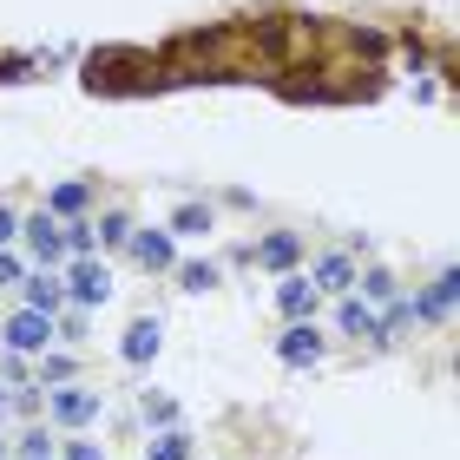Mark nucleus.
<instances>
[{"mask_svg":"<svg viewBox=\"0 0 460 460\" xmlns=\"http://www.w3.org/2000/svg\"><path fill=\"white\" fill-rule=\"evenodd\" d=\"M20 237L33 243V257H40V263H59V257H66V230H59V217H53V211L27 217V224H20Z\"/></svg>","mask_w":460,"mask_h":460,"instance_id":"nucleus-2","label":"nucleus"},{"mask_svg":"<svg viewBox=\"0 0 460 460\" xmlns=\"http://www.w3.org/2000/svg\"><path fill=\"white\" fill-rule=\"evenodd\" d=\"M93 237H99V243H125V237H132V224L112 211V217H99V224H93Z\"/></svg>","mask_w":460,"mask_h":460,"instance_id":"nucleus-17","label":"nucleus"},{"mask_svg":"<svg viewBox=\"0 0 460 460\" xmlns=\"http://www.w3.org/2000/svg\"><path fill=\"white\" fill-rule=\"evenodd\" d=\"M296 257H303V237H296V230H270V237L257 243V263H263V270H289Z\"/></svg>","mask_w":460,"mask_h":460,"instance_id":"nucleus-7","label":"nucleus"},{"mask_svg":"<svg viewBox=\"0 0 460 460\" xmlns=\"http://www.w3.org/2000/svg\"><path fill=\"white\" fill-rule=\"evenodd\" d=\"M53 342V316H40V309H20V316L7 323V349L13 355H40Z\"/></svg>","mask_w":460,"mask_h":460,"instance_id":"nucleus-1","label":"nucleus"},{"mask_svg":"<svg viewBox=\"0 0 460 460\" xmlns=\"http://www.w3.org/2000/svg\"><path fill=\"white\" fill-rule=\"evenodd\" d=\"M204 230H211V211H204V204H184L172 217V237H204Z\"/></svg>","mask_w":460,"mask_h":460,"instance_id":"nucleus-13","label":"nucleus"},{"mask_svg":"<svg viewBox=\"0 0 460 460\" xmlns=\"http://www.w3.org/2000/svg\"><path fill=\"white\" fill-rule=\"evenodd\" d=\"M355 283H362L375 303H394V277H388V270H368V277H355Z\"/></svg>","mask_w":460,"mask_h":460,"instance_id":"nucleus-16","label":"nucleus"},{"mask_svg":"<svg viewBox=\"0 0 460 460\" xmlns=\"http://www.w3.org/2000/svg\"><path fill=\"white\" fill-rule=\"evenodd\" d=\"M277 355H283L289 368L316 362V355H323V336H316V323H289V329H283V342H277Z\"/></svg>","mask_w":460,"mask_h":460,"instance_id":"nucleus-4","label":"nucleus"},{"mask_svg":"<svg viewBox=\"0 0 460 460\" xmlns=\"http://www.w3.org/2000/svg\"><path fill=\"white\" fill-rule=\"evenodd\" d=\"M0 283H20V263L7 257V250H0Z\"/></svg>","mask_w":460,"mask_h":460,"instance_id":"nucleus-24","label":"nucleus"},{"mask_svg":"<svg viewBox=\"0 0 460 460\" xmlns=\"http://www.w3.org/2000/svg\"><path fill=\"white\" fill-rule=\"evenodd\" d=\"M0 408H7V394H0Z\"/></svg>","mask_w":460,"mask_h":460,"instance_id":"nucleus-25","label":"nucleus"},{"mask_svg":"<svg viewBox=\"0 0 460 460\" xmlns=\"http://www.w3.org/2000/svg\"><path fill=\"white\" fill-rule=\"evenodd\" d=\"M145 414H152V421H172V414H178V408H172V402H164V394H145Z\"/></svg>","mask_w":460,"mask_h":460,"instance_id":"nucleus-21","label":"nucleus"},{"mask_svg":"<svg viewBox=\"0 0 460 460\" xmlns=\"http://www.w3.org/2000/svg\"><path fill=\"white\" fill-rule=\"evenodd\" d=\"M59 303H66V289H59L53 277H27V309H40V316H59Z\"/></svg>","mask_w":460,"mask_h":460,"instance_id":"nucleus-12","label":"nucleus"},{"mask_svg":"<svg viewBox=\"0 0 460 460\" xmlns=\"http://www.w3.org/2000/svg\"><path fill=\"white\" fill-rule=\"evenodd\" d=\"M178 283H184V289H211V283H217V270H211V263H184V270H178Z\"/></svg>","mask_w":460,"mask_h":460,"instance_id":"nucleus-18","label":"nucleus"},{"mask_svg":"<svg viewBox=\"0 0 460 460\" xmlns=\"http://www.w3.org/2000/svg\"><path fill=\"white\" fill-rule=\"evenodd\" d=\"M309 283L329 289V296H349V289H355V263L349 257H323L316 270H309Z\"/></svg>","mask_w":460,"mask_h":460,"instance_id":"nucleus-9","label":"nucleus"},{"mask_svg":"<svg viewBox=\"0 0 460 460\" xmlns=\"http://www.w3.org/2000/svg\"><path fill=\"white\" fill-rule=\"evenodd\" d=\"M66 250H79V257H86V250H93V224H73V230H66Z\"/></svg>","mask_w":460,"mask_h":460,"instance_id":"nucleus-19","label":"nucleus"},{"mask_svg":"<svg viewBox=\"0 0 460 460\" xmlns=\"http://www.w3.org/2000/svg\"><path fill=\"white\" fill-rule=\"evenodd\" d=\"M66 460H106V454H99L93 441H73V447H66Z\"/></svg>","mask_w":460,"mask_h":460,"instance_id":"nucleus-23","label":"nucleus"},{"mask_svg":"<svg viewBox=\"0 0 460 460\" xmlns=\"http://www.w3.org/2000/svg\"><path fill=\"white\" fill-rule=\"evenodd\" d=\"M342 329L349 336H382V316H375L362 296H342Z\"/></svg>","mask_w":460,"mask_h":460,"instance_id":"nucleus-11","label":"nucleus"},{"mask_svg":"<svg viewBox=\"0 0 460 460\" xmlns=\"http://www.w3.org/2000/svg\"><path fill=\"white\" fill-rule=\"evenodd\" d=\"M53 421H59V428L99 421V388H59V394H53Z\"/></svg>","mask_w":460,"mask_h":460,"instance_id":"nucleus-3","label":"nucleus"},{"mask_svg":"<svg viewBox=\"0 0 460 460\" xmlns=\"http://www.w3.org/2000/svg\"><path fill=\"white\" fill-rule=\"evenodd\" d=\"M152 355H158V323L138 316L132 329H125V362H152Z\"/></svg>","mask_w":460,"mask_h":460,"instance_id":"nucleus-10","label":"nucleus"},{"mask_svg":"<svg viewBox=\"0 0 460 460\" xmlns=\"http://www.w3.org/2000/svg\"><path fill=\"white\" fill-rule=\"evenodd\" d=\"M316 296H323V289L316 283H309V277H283V289H277V309H283V316H309V309H316Z\"/></svg>","mask_w":460,"mask_h":460,"instance_id":"nucleus-8","label":"nucleus"},{"mask_svg":"<svg viewBox=\"0 0 460 460\" xmlns=\"http://www.w3.org/2000/svg\"><path fill=\"white\" fill-rule=\"evenodd\" d=\"M13 237H20V217L7 211V204H0V243H13Z\"/></svg>","mask_w":460,"mask_h":460,"instance_id":"nucleus-22","label":"nucleus"},{"mask_svg":"<svg viewBox=\"0 0 460 460\" xmlns=\"http://www.w3.org/2000/svg\"><path fill=\"white\" fill-rule=\"evenodd\" d=\"M125 243H132V257H138L145 270H172V263H178L172 230H138V237H125Z\"/></svg>","mask_w":460,"mask_h":460,"instance_id":"nucleus-5","label":"nucleus"},{"mask_svg":"<svg viewBox=\"0 0 460 460\" xmlns=\"http://www.w3.org/2000/svg\"><path fill=\"white\" fill-rule=\"evenodd\" d=\"M20 454H27V460H47L53 441H47V434H27V441H20Z\"/></svg>","mask_w":460,"mask_h":460,"instance_id":"nucleus-20","label":"nucleus"},{"mask_svg":"<svg viewBox=\"0 0 460 460\" xmlns=\"http://www.w3.org/2000/svg\"><path fill=\"white\" fill-rule=\"evenodd\" d=\"M47 211H53V217H66V211H86V184H53Z\"/></svg>","mask_w":460,"mask_h":460,"instance_id":"nucleus-14","label":"nucleus"},{"mask_svg":"<svg viewBox=\"0 0 460 460\" xmlns=\"http://www.w3.org/2000/svg\"><path fill=\"white\" fill-rule=\"evenodd\" d=\"M152 460H191V441H184L178 428H164L158 441H152Z\"/></svg>","mask_w":460,"mask_h":460,"instance_id":"nucleus-15","label":"nucleus"},{"mask_svg":"<svg viewBox=\"0 0 460 460\" xmlns=\"http://www.w3.org/2000/svg\"><path fill=\"white\" fill-rule=\"evenodd\" d=\"M106 296H112V277H106V263L79 257V263H73V303H106Z\"/></svg>","mask_w":460,"mask_h":460,"instance_id":"nucleus-6","label":"nucleus"}]
</instances>
